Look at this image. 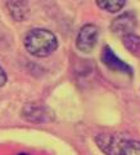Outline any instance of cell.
Wrapping results in <instances>:
<instances>
[{"mask_svg": "<svg viewBox=\"0 0 140 155\" xmlns=\"http://www.w3.org/2000/svg\"><path fill=\"white\" fill-rule=\"evenodd\" d=\"M7 9L11 17L17 22H22L30 16V5L27 2H7Z\"/></svg>", "mask_w": 140, "mask_h": 155, "instance_id": "cell-7", "label": "cell"}, {"mask_svg": "<svg viewBox=\"0 0 140 155\" xmlns=\"http://www.w3.org/2000/svg\"><path fill=\"white\" fill-rule=\"evenodd\" d=\"M22 118L31 123L42 124L54 122L55 115L50 107H48L44 104L30 102L26 104L22 109Z\"/></svg>", "mask_w": 140, "mask_h": 155, "instance_id": "cell-3", "label": "cell"}, {"mask_svg": "<svg viewBox=\"0 0 140 155\" xmlns=\"http://www.w3.org/2000/svg\"><path fill=\"white\" fill-rule=\"evenodd\" d=\"M19 155H27V154H19Z\"/></svg>", "mask_w": 140, "mask_h": 155, "instance_id": "cell-11", "label": "cell"}, {"mask_svg": "<svg viewBox=\"0 0 140 155\" xmlns=\"http://www.w3.org/2000/svg\"><path fill=\"white\" fill-rule=\"evenodd\" d=\"M122 43L125 48L131 53V54L140 57V36L136 35L135 32L129 34V35L122 38Z\"/></svg>", "mask_w": 140, "mask_h": 155, "instance_id": "cell-8", "label": "cell"}, {"mask_svg": "<svg viewBox=\"0 0 140 155\" xmlns=\"http://www.w3.org/2000/svg\"><path fill=\"white\" fill-rule=\"evenodd\" d=\"M95 3L99 5V8H102L109 13H117L122 11V8L126 4L125 0H96Z\"/></svg>", "mask_w": 140, "mask_h": 155, "instance_id": "cell-9", "label": "cell"}, {"mask_svg": "<svg viewBox=\"0 0 140 155\" xmlns=\"http://www.w3.org/2000/svg\"><path fill=\"white\" fill-rule=\"evenodd\" d=\"M7 80H8V78H7V74H5V71H4V69L2 67V65H0V87L5 85Z\"/></svg>", "mask_w": 140, "mask_h": 155, "instance_id": "cell-10", "label": "cell"}, {"mask_svg": "<svg viewBox=\"0 0 140 155\" xmlns=\"http://www.w3.org/2000/svg\"><path fill=\"white\" fill-rule=\"evenodd\" d=\"M95 143L105 155H140V141L120 133H99Z\"/></svg>", "mask_w": 140, "mask_h": 155, "instance_id": "cell-2", "label": "cell"}, {"mask_svg": "<svg viewBox=\"0 0 140 155\" xmlns=\"http://www.w3.org/2000/svg\"><path fill=\"white\" fill-rule=\"evenodd\" d=\"M99 28L94 23H86L80 28L76 38V47L82 53H90L98 44Z\"/></svg>", "mask_w": 140, "mask_h": 155, "instance_id": "cell-4", "label": "cell"}, {"mask_svg": "<svg viewBox=\"0 0 140 155\" xmlns=\"http://www.w3.org/2000/svg\"><path fill=\"white\" fill-rule=\"evenodd\" d=\"M100 60L102 62L108 67L110 70H114V71H118V72H122V74H127V75H131L132 74V70L127 64H125L122 60L116 56V53L110 49L108 45H104L103 49H102V54H100Z\"/></svg>", "mask_w": 140, "mask_h": 155, "instance_id": "cell-6", "label": "cell"}, {"mask_svg": "<svg viewBox=\"0 0 140 155\" xmlns=\"http://www.w3.org/2000/svg\"><path fill=\"white\" fill-rule=\"evenodd\" d=\"M25 49L33 57L44 58L54 53L58 48V39L50 30L41 27L31 28L23 38Z\"/></svg>", "mask_w": 140, "mask_h": 155, "instance_id": "cell-1", "label": "cell"}, {"mask_svg": "<svg viewBox=\"0 0 140 155\" xmlns=\"http://www.w3.org/2000/svg\"><path fill=\"white\" fill-rule=\"evenodd\" d=\"M136 25H138V21L135 14L132 12H125L112 19L110 30L116 35H120L123 38L129 35V34H132L135 31V28H136Z\"/></svg>", "mask_w": 140, "mask_h": 155, "instance_id": "cell-5", "label": "cell"}]
</instances>
